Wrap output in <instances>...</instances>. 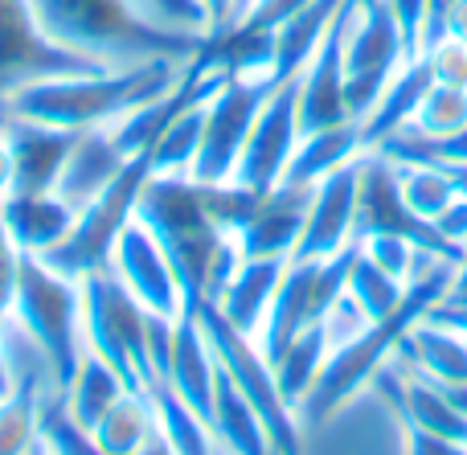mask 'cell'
Instances as JSON below:
<instances>
[{
	"label": "cell",
	"instance_id": "cell-1",
	"mask_svg": "<svg viewBox=\"0 0 467 455\" xmlns=\"http://www.w3.org/2000/svg\"><path fill=\"white\" fill-rule=\"evenodd\" d=\"M136 222H144L148 234L161 243L169 267L177 271V284L185 292V312L218 300L234 267L242 263L234 238L218 230L202 202V185L181 172H152L140 189Z\"/></svg>",
	"mask_w": 467,
	"mask_h": 455
},
{
	"label": "cell",
	"instance_id": "cell-2",
	"mask_svg": "<svg viewBox=\"0 0 467 455\" xmlns=\"http://www.w3.org/2000/svg\"><path fill=\"white\" fill-rule=\"evenodd\" d=\"M193 57H144V62L131 66H115V70L57 74V78H41L13 90L5 98V107L16 119H33L62 131L111 128L128 111H136V107L152 103L164 90L177 87Z\"/></svg>",
	"mask_w": 467,
	"mask_h": 455
},
{
	"label": "cell",
	"instance_id": "cell-3",
	"mask_svg": "<svg viewBox=\"0 0 467 455\" xmlns=\"http://www.w3.org/2000/svg\"><path fill=\"white\" fill-rule=\"evenodd\" d=\"M25 5L54 46L111 70L144 57H193L210 41L202 33L156 25L140 8V0H25Z\"/></svg>",
	"mask_w": 467,
	"mask_h": 455
},
{
	"label": "cell",
	"instance_id": "cell-4",
	"mask_svg": "<svg viewBox=\"0 0 467 455\" xmlns=\"http://www.w3.org/2000/svg\"><path fill=\"white\" fill-rule=\"evenodd\" d=\"M78 316L87 353L103 357L128 382V390L148 394V386L161 382L152 353H148V312L115 279L111 267L90 271L87 279H78Z\"/></svg>",
	"mask_w": 467,
	"mask_h": 455
},
{
	"label": "cell",
	"instance_id": "cell-5",
	"mask_svg": "<svg viewBox=\"0 0 467 455\" xmlns=\"http://www.w3.org/2000/svg\"><path fill=\"white\" fill-rule=\"evenodd\" d=\"M8 316L46 353L57 394H66L74 369L82 366V353H87V345H82V316H78V284L49 271L37 254H21Z\"/></svg>",
	"mask_w": 467,
	"mask_h": 455
},
{
	"label": "cell",
	"instance_id": "cell-6",
	"mask_svg": "<svg viewBox=\"0 0 467 455\" xmlns=\"http://www.w3.org/2000/svg\"><path fill=\"white\" fill-rule=\"evenodd\" d=\"M148 177H152V164H148L144 156L128 160V169H123L119 177H115L111 185H107L103 193L78 213V222L70 226V234H66L54 251L41 254V263H46L49 271H57V275L74 279V284L87 279L90 271H103L107 263H111L115 238H119L123 226L136 218L140 189H144Z\"/></svg>",
	"mask_w": 467,
	"mask_h": 455
},
{
	"label": "cell",
	"instance_id": "cell-7",
	"mask_svg": "<svg viewBox=\"0 0 467 455\" xmlns=\"http://www.w3.org/2000/svg\"><path fill=\"white\" fill-rule=\"evenodd\" d=\"M197 320H202L205 336H210V349H213V357H218L222 374H226L230 382L238 386L242 398L258 410V419L266 423L275 448L283 455H304V427H299L296 410L283 402L279 386H275V369H271V361L258 353V345L250 341V336H242L238 328H230L226 316H222L213 304H202Z\"/></svg>",
	"mask_w": 467,
	"mask_h": 455
},
{
	"label": "cell",
	"instance_id": "cell-8",
	"mask_svg": "<svg viewBox=\"0 0 467 455\" xmlns=\"http://www.w3.org/2000/svg\"><path fill=\"white\" fill-rule=\"evenodd\" d=\"M340 57H345V98L353 123H361L373 111L381 87L389 74L406 62V37L398 29L394 13L386 0H345V41H340Z\"/></svg>",
	"mask_w": 467,
	"mask_h": 455
},
{
	"label": "cell",
	"instance_id": "cell-9",
	"mask_svg": "<svg viewBox=\"0 0 467 455\" xmlns=\"http://www.w3.org/2000/svg\"><path fill=\"white\" fill-rule=\"evenodd\" d=\"M353 254H357V243L348 251L332 254V259H287V271H283L279 287H275V300L266 308V320L254 336L258 353L266 361L279 357L291 336L320 325L324 312L332 308V300L345 292Z\"/></svg>",
	"mask_w": 467,
	"mask_h": 455
},
{
	"label": "cell",
	"instance_id": "cell-10",
	"mask_svg": "<svg viewBox=\"0 0 467 455\" xmlns=\"http://www.w3.org/2000/svg\"><path fill=\"white\" fill-rule=\"evenodd\" d=\"M283 82L275 74H238L230 70V78L222 82V90L205 103V128H202V148H197L189 177L202 185H222L234 177V164L242 156L250 128H254L263 103L279 90Z\"/></svg>",
	"mask_w": 467,
	"mask_h": 455
},
{
	"label": "cell",
	"instance_id": "cell-11",
	"mask_svg": "<svg viewBox=\"0 0 467 455\" xmlns=\"http://www.w3.org/2000/svg\"><path fill=\"white\" fill-rule=\"evenodd\" d=\"M95 70H111V66H99L90 57L54 46L37 29L25 0H0V103L13 90L29 87V82L57 78V74H95Z\"/></svg>",
	"mask_w": 467,
	"mask_h": 455
},
{
	"label": "cell",
	"instance_id": "cell-12",
	"mask_svg": "<svg viewBox=\"0 0 467 455\" xmlns=\"http://www.w3.org/2000/svg\"><path fill=\"white\" fill-rule=\"evenodd\" d=\"M296 144H299V74L287 78L263 103L230 181L242 189H254V193H266V189L279 185Z\"/></svg>",
	"mask_w": 467,
	"mask_h": 455
},
{
	"label": "cell",
	"instance_id": "cell-13",
	"mask_svg": "<svg viewBox=\"0 0 467 455\" xmlns=\"http://www.w3.org/2000/svg\"><path fill=\"white\" fill-rule=\"evenodd\" d=\"M107 267L136 295V304L148 316L177 320L181 312H185V292H181V284H177V271L169 267L161 243L148 234L144 222L131 218L128 226H123V234L115 238V251H111Z\"/></svg>",
	"mask_w": 467,
	"mask_h": 455
},
{
	"label": "cell",
	"instance_id": "cell-14",
	"mask_svg": "<svg viewBox=\"0 0 467 455\" xmlns=\"http://www.w3.org/2000/svg\"><path fill=\"white\" fill-rule=\"evenodd\" d=\"M357 243V160L340 164L337 172L312 189L304 218V234L291 259H332Z\"/></svg>",
	"mask_w": 467,
	"mask_h": 455
},
{
	"label": "cell",
	"instance_id": "cell-15",
	"mask_svg": "<svg viewBox=\"0 0 467 455\" xmlns=\"http://www.w3.org/2000/svg\"><path fill=\"white\" fill-rule=\"evenodd\" d=\"M340 41H345V5H340L332 29L324 33L312 62L299 70V136L353 123L348 98H345V57H340Z\"/></svg>",
	"mask_w": 467,
	"mask_h": 455
},
{
	"label": "cell",
	"instance_id": "cell-16",
	"mask_svg": "<svg viewBox=\"0 0 467 455\" xmlns=\"http://www.w3.org/2000/svg\"><path fill=\"white\" fill-rule=\"evenodd\" d=\"M312 189L275 185V189H266V193H258L246 226L234 234V246H238L242 259H291L299 234H304Z\"/></svg>",
	"mask_w": 467,
	"mask_h": 455
},
{
	"label": "cell",
	"instance_id": "cell-17",
	"mask_svg": "<svg viewBox=\"0 0 467 455\" xmlns=\"http://www.w3.org/2000/svg\"><path fill=\"white\" fill-rule=\"evenodd\" d=\"M164 382L177 390V398L185 402V407H193L197 415L210 423L213 390H218V357H213L210 336H205L197 312H181V316L172 320V349H169Z\"/></svg>",
	"mask_w": 467,
	"mask_h": 455
},
{
	"label": "cell",
	"instance_id": "cell-18",
	"mask_svg": "<svg viewBox=\"0 0 467 455\" xmlns=\"http://www.w3.org/2000/svg\"><path fill=\"white\" fill-rule=\"evenodd\" d=\"M123 169H128V156L119 152V144L111 140V131H107V128L78 131L49 193L62 197L74 213H82L107 185H111L115 177H119Z\"/></svg>",
	"mask_w": 467,
	"mask_h": 455
},
{
	"label": "cell",
	"instance_id": "cell-19",
	"mask_svg": "<svg viewBox=\"0 0 467 455\" xmlns=\"http://www.w3.org/2000/svg\"><path fill=\"white\" fill-rule=\"evenodd\" d=\"M74 136L78 131H62V128H46V123H33V119H16L8 115L5 119V140L13 148V189L21 193H49L62 172V160L70 152Z\"/></svg>",
	"mask_w": 467,
	"mask_h": 455
},
{
	"label": "cell",
	"instance_id": "cell-20",
	"mask_svg": "<svg viewBox=\"0 0 467 455\" xmlns=\"http://www.w3.org/2000/svg\"><path fill=\"white\" fill-rule=\"evenodd\" d=\"M0 213H5V230L13 238V246L21 254H46L70 234V226L78 222V213L54 193H13L0 202Z\"/></svg>",
	"mask_w": 467,
	"mask_h": 455
},
{
	"label": "cell",
	"instance_id": "cell-21",
	"mask_svg": "<svg viewBox=\"0 0 467 455\" xmlns=\"http://www.w3.org/2000/svg\"><path fill=\"white\" fill-rule=\"evenodd\" d=\"M287 259H242L234 267V275L226 279V287L218 292V300H210L213 308L226 316L230 328H238L242 336L254 341L258 328L266 320V308L275 300V287H279Z\"/></svg>",
	"mask_w": 467,
	"mask_h": 455
},
{
	"label": "cell",
	"instance_id": "cell-22",
	"mask_svg": "<svg viewBox=\"0 0 467 455\" xmlns=\"http://www.w3.org/2000/svg\"><path fill=\"white\" fill-rule=\"evenodd\" d=\"M431 87H435V74H431L427 57H406V62L389 74L386 87H381L373 111L357 123V128H361L365 148H381L386 140H394L398 131L414 119V111H419V103L427 98Z\"/></svg>",
	"mask_w": 467,
	"mask_h": 455
},
{
	"label": "cell",
	"instance_id": "cell-23",
	"mask_svg": "<svg viewBox=\"0 0 467 455\" xmlns=\"http://www.w3.org/2000/svg\"><path fill=\"white\" fill-rule=\"evenodd\" d=\"M398 357L414 369V374L431 377V382L447 386V390H467V336L451 328L435 325V320L419 316L398 341Z\"/></svg>",
	"mask_w": 467,
	"mask_h": 455
},
{
	"label": "cell",
	"instance_id": "cell-24",
	"mask_svg": "<svg viewBox=\"0 0 467 455\" xmlns=\"http://www.w3.org/2000/svg\"><path fill=\"white\" fill-rule=\"evenodd\" d=\"M361 152H365V140H361L357 123H340V128H324V131H312V136H299L279 185L312 189V185H320L328 172H337L340 164L357 160Z\"/></svg>",
	"mask_w": 467,
	"mask_h": 455
},
{
	"label": "cell",
	"instance_id": "cell-25",
	"mask_svg": "<svg viewBox=\"0 0 467 455\" xmlns=\"http://www.w3.org/2000/svg\"><path fill=\"white\" fill-rule=\"evenodd\" d=\"M389 160L398 164V189H402L406 210L419 222L435 226L439 213L460 197L455 172L443 160H435V156H389Z\"/></svg>",
	"mask_w": 467,
	"mask_h": 455
},
{
	"label": "cell",
	"instance_id": "cell-26",
	"mask_svg": "<svg viewBox=\"0 0 467 455\" xmlns=\"http://www.w3.org/2000/svg\"><path fill=\"white\" fill-rule=\"evenodd\" d=\"M95 443L103 455H140L161 439V427H156V407L148 394L128 390L103 419L95 423Z\"/></svg>",
	"mask_w": 467,
	"mask_h": 455
},
{
	"label": "cell",
	"instance_id": "cell-27",
	"mask_svg": "<svg viewBox=\"0 0 467 455\" xmlns=\"http://www.w3.org/2000/svg\"><path fill=\"white\" fill-rule=\"evenodd\" d=\"M148 398L156 407V427H161V443L172 455H222L218 439H213V427L197 415L193 407L177 398L169 382H152L148 386Z\"/></svg>",
	"mask_w": 467,
	"mask_h": 455
},
{
	"label": "cell",
	"instance_id": "cell-28",
	"mask_svg": "<svg viewBox=\"0 0 467 455\" xmlns=\"http://www.w3.org/2000/svg\"><path fill=\"white\" fill-rule=\"evenodd\" d=\"M463 131H467V90L435 82L427 90V98L419 103L414 119L386 144H443V140H455Z\"/></svg>",
	"mask_w": 467,
	"mask_h": 455
},
{
	"label": "cell",
	"instance_id": "cell-29",
	"mask_svg": "<svg viewBox=\"0 0 467 455\" xmlns=\"http://www.w3.org/2000/svg\"><path fill=\"white\" fill-rule=\"evenodd\" d=\"M328 353L332 349H328V336H324V325H312V328H304L299 336H291V341L283 345L279 357L271 361L275 386H279L283 402H287L291 410L307 398V390L316 386V377H320Z\"/></svg>",
	"mask_w": 467,
	"mask_h": 455
},
{
	"label": "cell",
	"instance_id": "cell-30",
	"mask_svg": "<svg viewBox=\"0 0 467 455\" xmlns=\"http://www.w3.org/2000/svg\"><path fill=\"white\" fill-rule=\"evenodd\" d=\"M123 394H128V382H123V377L115 374L103 357L82 353V366L74 369V377H70V386H66L62 402H66V410H70V415L87 427V431H95V423L123 398Z\"/></svg>",
	"mask_w": 467,
	"mask_h": 455
},
{
	"label": "cell",
	"instance_id": "cell-31",
	"mask_svg": "<svg viewBox=\"0 0 467 455\" xmlns=\"http://www.w3.org/2000/svg\"><path fill=\"white\" fill-rule=\"evenodd\" d=\"M46 386L37 377H16L0 398V455H29L37 448V419L46 402Z\"/></svg>",
	"mask_w": 467,
	"mask_h": 455
},
{
	"label": "cell",
	"instance_id": "cell-32",
	"mask_svg": "<svg viewBox=\"0 0 467 455\" xmlns=\"http://www.w3.org/2000/svg\"><path fill=\"white\" fill-rule=\"evenodd\" d=\"M37 448L41 455H103L95 443V435L66 410L62 394L41 402V419H37Z\"/></svg>",
	"mask_w": 467,
	"mask_h": 455
},
{
	"label": "cell",
	"instance_id": "cell-33",
	"mask_svg": "<svg viewBox=\"0 0 467 455\" xmlns=\"http://www.w3.org/2000/svg\"><path fill=\"white\" fill-rule=\"evenodd\" d=\"M205 103H210V98H205ZM205 103L189 107V111L181 115V119L161 136V144L148 152V164H152V172H181V177H189V164H193L197 148H202Z\"/></svg>",
	"mask_w": 467,
	"mask_h": 455
},
{
	"label": "cell",
	"instance_id": "cell-34",
	"mask_svg": "<svg viewBox=\"0 0 467 455\" xmlns=\"http://www.w3.org/2000/svg\"><path fill=\"white\" fill-rule=\"evenodd\" d=\"M361 254L369 263H378L381 271H389L394 279H402V284H410V271H414V254H419L422 243H414V238L406 234H369L361 238Z\"/></svg>",
	"mask_w": 467,
	"mask_h": 455
},
{
	"label": "cell",
	"instance_id": "cell-35",
	"mask_svg": "<svg viewBox=\"0 0 467 455\" xmlns=\"http://www.w3.org/2000/svg\"><path fill=\"white\" fill-rule=\"evenodd\" d=\"M324 336H328V349H340V345L357 341V336H365L369 328H378L369 316H365V308L353 300L348 292H340L337 300H332V308L324 312Z\"/></svg>",
	"mask_w": 467,
	"mask_h": 455
},
{
	"label": "cell",
	"instance_id": "cell-36",
	"mask_svg": "<svg viewBox=\"0 0 467 455\" xmlns=\"http://www.w3.org/2000/svg\"><path fill=\"white\" fill-rule=\"evenodd\" d=\"M140 8L164 29L210 37V13L202 8V0H140Z\"/></svg>",
	"mask_w": 467,
	"mask_h": 455
},
{
	"label": "cell",
	"instance_id": "cell-37",
	"mask_svg": "<svg viewBox=\"0 0 467 455\" xmlns=\"http://www.w3.org/2000/svg\"><path fill=\"white\" fill-rule=\"evenodd\" d=\"M422 57L431 62V74H435V82H443V87H463L467 90V46H463V41L443 37L439 46H431Z\"/></svg>",
	"mask_w": 467,
	"mask_h": 455
},
{
	"label": "cell",
	"instance_id": "cell-38",
	"mask_svg": "<svg viewBox=\"0 0 467 455\" xmlns=\"http://www.w3.org/2000/svg\"><path fill=\"white\" fill-rule=\"evenodd\" d=\"M402 455H467V443L402 423Z\"/></svg>",
	"mask_w": 467,
	"mask_h": 455
},
{
	"label": "cell",
	"instance_id": "cell-39",
	"mask_svg": "<svg viewBox=\"0 0 467 455\" xmlns=\"http://www.w3.org/2000/svg\"><path fill=\"white\" fill-rule=\"evenodd\" d=\"M16 263H21V251L13 246V238H8V230H5V213H0V325H5L8 304H13Z\"/></svg>",
	"mask_w": 467,
	"mask_h": 455
},
{
	"label": "cell",
	"instance_id": "cell-40",
	"mask_svg": "<svg viewBox=\"0 0 467 455\" xmlns=\"http://www.w3.org/2000/svg\"><path fill=\"white\" fill-rule=\"evenodd\" d=\"M455 0H427L422 5V29H419V57L427 54L431 46H439V41L447 37V16H451Z\"/></svg>",
	"mask_w": 467,
	"mask_h": 455
},
{
	"label": "cell",
	"instance_id": "cell-41",
	"mask_svg": "<svg viewBox=\"0 0 467 455\" xmlns=\"http://www.w3.org/2000/svg\"><path fill=\"white\" fill-rule=\"evenodd\" d=\"M435 230H439V238H443V243L455 246V251H467V193H463V189H460V197H455V202L439 213Z\"/></svg>",
	"mask_w": 467,
	"mask_h": 455
},
{
	"label": "cell",
	"instance_id": "cell-42",
	"mask_svg": "<svg viewBox=\"0 0 467 455\" xmlns=\"http://www.w3.org/2000/svg\"><path fill=\"white\" fill-rule=\"evenodd\" d=\"M386 5L406 37V54L419 57V29H422V5H427V0H386Z\"/></svg>",
	"mask_w": 467,
	"mask_h": 455
},
{
	"label": "cell",
	"instance_id": "cell-43",
	"mask_svg": "<svg viewBox=\"0 0 467 455\" xmlns=\"http://www.w3.org/2000/svg\"><path fill=\"white\" fill-rule=\"evenodd\" d=\"M427 320H435V325H443V328H451V333L467 336V304H447V300H439L435 308L427 312Z\"/></svg>",
	"mask_w": 467,
	"mask_h": 455
},
{
	"label": "cell",
	"instance_id": "cell-44",
	"mask_svg": "<svg viewBox=\"0 0 467 455\" xmlns=\"http://www.w3.org/2000/svg\"><path fill=\"white\" fill-rule=\"evenodd\" d=\"M202 8L210 13V37H218V33H226V29H230L238 0H202Z\"/></svg>",
	"mask_w": 467,
	"mask_h": 455
},
{
	"label": "cell",
	"instance_id": "cell-45",
	"mask_svg": "<svg viewBox=\"0 0 467 455\" xmlns=\"http://www.w3.org/2000/svg\"><path fill=\"white\" fill-rule=\"evenodd\" d=\"M443 300H447V304H467V251L460 254V263H455L451 284H447Z\"/></svg>",
	"mask_w": 467,
	"mask_h": 455
},
{
	"label": "cell",
	"instance_id": "cell-46",
	"mask_svg": "<svg viewBox=\"0 0 467 455\" xmlns=\"http://www.w3.org/2000/svg\"><path fill=\"white\" fill-rule=\"evenodd\" d=\"M13 177H16V169H13V148H8L5 128H0V202L13 193Z\"/></svg>",
	"mask_w": 467,
	"mask_h": 455
},
{
	"label": "cell",
	"instance_id": "cell-47",
	"mask_svg": "<svg viewBox=\"0 0 467 455\" xmlns=\"http://www.w3.org/2000/svg\"><path fill=\"white\" fill-rule=\"evenodd\" d=\"M447 37H455L467 46V0H455L451 16H447Z\"/></svg>",
	"mask_w": 467,
	"mask_h": 455
},
{
	"label": "cell",
	"instance_id": "cell-48",
	"mask_svg": "<svg viewBox=\"0 0 467 455\" xmlns=\"http://www.w3.org/2000/svg\"><path fill=\"white\" fill-rule=\"evenodd\" d=\"M140 455H172V451H169V448H164V443H161V439H156V443H152V448H148V451H140Z\"/></svg>",
	"mask_w": 467,
	"mask_h": 455
},
{
	"label": "cell",
	"instance_id": "cell-49",
	"mask_svg": "<svg viewBox=\"0 0 467 455\" xmlns=\"http://www.w3.org/2000/svg\"><path fill=\"white\" fill-rule=\"evenodd\" d=\"M5 119H8V107H5V103H0V128H5Z\"/></svg>",
	"mask_w": 467,
	"mask_h": 455
},
{
	"label": "cell",
	"instance_id": "cell-50",
	"mask_svg": "<svg viewBox=\"0 0 467 455\" xmlns=\"http://www.w3.org/2000/svg\"><path fill=\"white\" fill-rule=\"evenodd\" d=\"M29 455H41V448H33V451H29Z\"/></svg>",
	"mask_w": 467,
	"mask_h": 455
},
{
	"label": "cell",
	"instance_id": "cell-51",
	"mask_svg": "<svg viewBox=\"0 0 467 455\" xmlns=\"http://www.w3.org/2000/svg\"><path fill=\"white\" fill-rule=\"evenodd\" d=\"M222 455H226V451H222Z\"/></svg>",
	"mask_w": 467,
	"mask_h": 455
}]
</instances>
